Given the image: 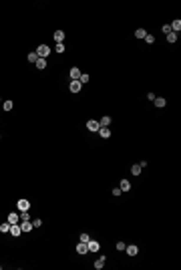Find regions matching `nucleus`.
<instances>
[{
    "instance_id": "obj_1",
    "label": "nucleus",
    "mask_w": 181,
    "mask_h": 270,
    "mask_svg": "<svg viewBox=\"0 0 181 270\" xmlns=\"http://www.w3.org/2000/svg\"><path fill=\"white\" fill-rule=\"evenodd\" d=\"M36 55L40 56V58H46V56L50 55V46H48V45H38V48H36Z\"/></svg>"
},
{
    "instance_id": "obj_2",
    "label": "nucleus",
    "mask_w": 181,
    "mask_h": 270,
    "mask_svg": "<svg viewBox=\"0 0 181 270\" xmlns=\"http://www.w3.org/2000/svg\"><path fill=\"white\" fill-rule=\"evenodd\" d=\"M87 129H89V131H99L101 125H99L97 119H89V121H87Z\"/></svg>"
},
{
    "instance_id": "obj_3",
    "label": "nucleus",
    "mask_w": 181,
    "mask_h": 270,
    "mask_svg": "<svg viewBox=\"0 0 181 270\" xmlns=\"http://www.w3.org/2000/svg\"><path fill=\"white\" fill-rule=\"evenodd\" d=\"M16 206H18L20 212H28V210H30V202H28V200H18Z\"/></svg>"
},
{
    "instance_id": "obj_4",
    "label": "nucleus",
    "mask_w": 181,
    "mask_h": 270,
    "mask_svg": "<svg viewBox=\"0 0 181 270\" xmlns=\"http://www.w3.org/2000/svg\"><path fill=\"white\" fill-rule=\"evenodd\" d=\"M87 246H89V252H99V250H101V244H99L97 240H89Z\"/></svg>"
},
{
    "instance_id": "obj_5",
    "label": "nucleus",
    "mask_w": 181,
    "mask_h": 270,
    "mask_svg": "<svg viewBox=\"0 0 181 270\" xmlns=\"http://www.w3.org/2000/svg\"><path fill=\"white\" fill-rule=\"evenodd\" d=\"M8 234H12L14 238H18L20 234H22V230H20V224H12V226H10V232H8Z\"/></svg>"
},
{
    "instance_id": "obj_6",
    "label": "nucleus",
    "mask_w": 181,
    "mask_h": 270,
    "mask_svg": "<svg viewBox=\"0 0 181 270\" xmlns=\"http://www.w3.org/2000/svg\"><path fill=\"white\" fill-rule=\"evenodd\" d=\"M68 75H70V81H79V77H80V69H79V67H73L70 71H68Z\"/></svg>"
},
{
    "instance_id": "obj_7",
    "label": "nucleus",
    "mask_w": 181,
    "mask_h": 270,
    "mask_svg": "<svg viewBox=\"0 0 181 270\" xmlns=\"http://www.w3.org/2000/svg\"><path fill=\"white\" fill-rule=\"evenodd\" d=\"M87 252H89L87 242H79V244H77V254H80V256H83V254H87Z\"/></svg>"
},
{
    "instance_id": "obj_8",
    "label": "nucleus",
    "mask_w": 181,
    "mask_h": 270,
    "mask_svg": "<svg viewBox=\"0 0 181 270\" xmlns=\"http://www.w3.org/2000/svg\"><path fill=\"white\" fill-rule=\"evenodd\" d=\"M125 250H127V254H129V256H137V254H139V248H137L135 244H129V246H125Z\"/></svg>"
},
{
    "instance_id": "obj_9",
    "label": "nucleus",
    "mask_w": 181,
    "mask_h": 270,
    "mask_svg": "<svg viewBox=\"0 0 181 270\" xmlns=\"http://www.w3.org/2000/svg\"><path fill=\"white\" fill-rule=\"evenodd\" d=\"M6 222H8V224H18V222H20V216L16 214V212H12V214H8V220H6Z\"/></svg>"
},
{
    "instance_id": "obj_10",
    "label": "nucleus",
    "mask_w": 181,
    "mask_h": 270,
    "mask_svg": "<svg viewBox=\"0 0 181 270\" xmlns=\"http://www.w3.org/2000/svg\"><path fill=\"white\" fill-rule=\"evenodd\" d=\"M169 26H171V32L179 34V30H181V20H179V18H177V20H173V22H171Z\"/></svg>"
},
{
    "instance_id": "obj_11",
    "label": "nucleus",
    "mask_w": 181,
    "mask_h": 270,
    "mask_svg": "<svg viewBox=\"0 0 181 270\" xmlns=\"http://www.w3.org/2000/svg\"><path fill=\"white\" fill-rule=\"evenodd\" d=\"M80 87H83V85H80L79 81H70V85H68L70 93H79V91H80Z\"/></svg>"
},
{
    "instance_id": "obj_12",
    "label": "nucleus",
    "mask_w": 181,
    "mask_h": 270,
    "mask_svg": "<svg viewBox=\"0 0 181 270\" xmlns=\"http://www.w3.org/2000/svg\"><path fill=\"white\" fill-rule=\"evenodd\" d=\"M97 133L101 135L103 139H109V137H111V129H109V127H101V129H99Z\"/></svg>"
},
{
    "instance_id": "obj_13",
    "label": "nucleus",
    "mask_w": 181,
    "mask_h": 270,
    "mask_svg": "<svg viewBox=\"0 0 181 270\" xmlns=\"http://www.w3.org/2000/svg\"><path fill=\"white\" fill-rule=\"evenodd\" d=\"M32 228H34V226H32V222H30V220H26V222H20V230H22V232H30Z\"/></svg>"
},
{
    "instance_id": "obj_14",
    "label": "nucleus",
    "mask_w": 181,
    "mask_h": 270,
    "mask_svg": "<svg viewBox=\"0 0 181 270\" xmlns=\"http://www.w3.org/2000/svg\"><path fill=\"white\" fill-rule=\"evenodd\" d=\"M99 125H101V127H109V125H111V117H109V115H103L101 119H99Z\"/></svg>"
},
{
    "instance_id": "obj_15",
    "label": "nucleus",
    "mask_w": 181,
    "mask_h": 270,
    "mask_svg": "<svg viewBox=\"0 0 181 270\" xmlns=\"http://www.w3.org/2000/svg\"><path fill=\"white\" fill-rule=\"evenodd\" d=\"M119 188H121V191H129V190H131L129 180H121V181H119Z\"/></svg>"
},
{
    "instance_id": "obj_16",
    "label": "nucleus",
    "mask_w": 181,
    "mask_h": 270,
    "mask_svg": "<svg viewBox=\"0 0 181 270\" xmlns=\"http://www.w3.org/2000/svg\"><path fill=\"white\" fill-rule=\"evenodd\" d=\"M52 38L57 40V45H58V43H62V40H65V32H62V30H57V32L52 34Z\"/></svg>"
},
{
    "instance_id": "obj_17",
    "label": "nucleus",
    "mask_w": 181,
    "mask_h": 270,
    "mask_svg": "<svg viewBox=\"0 0 181 270\" xmlns=\"http://www.w3.org/2000/svg\"><path fill=\"white\" fill-rule=\"evenodd\" d=\"M167 105V101L163 99V97H155V107H159V109H163Z\"/></svg>"
},
{
    "instance_id": "obj_18",
    "label": "nucleus",
    "mask_w": 181,
    "mask_h": 270,
    "mask_svg": "<svg viewBox=\"0 0 181 270\" xmlns=\"http://www.w3.org/2000/svg\"><path fill=\"white\" fill-rule=\"evenodd\" d=\"M12 107H14V103H12L10 99H6V101L2 103V109H4V111H12Z\"/></svg>"
},
{
    "instance_id": "obj_19",
    "label": "nucleus",
    "mask_w": 181,
    "mask_h": 270,
    "mask_svg": "<svg viewBox=\"0 0 181 270\" xmlns=\"http://www.w3.org/2000/svg\"><path fill=\"white\" fill-rule=\"evenodd\" d=\"M34 65H36V69H40V71H42V69H46V58H40V56H38V61H36Z\"/></svg>"
},
{
    "instance_id": "obj_20",
    "label": "nucleus",
    "mask_w": 181,
    "mask_h": 270,
    "mask_svg": "<svg viewBox=\"0 0 181 270\" xmlns=\"http://www.w3.org/2000/svg\"><path fill=\"white\" fill-rule=\"evenodd\" d=\"M105 262H107V258H105V256H101V258L95 262V268H97V270H101L103 266H105Z\"/></svg>"
},
{
    "instance_id": "obj_21",
    "label": "nucleus",
    "mask_w": 181,
    "mask_h": 270,
    "mask_svg": "<svg viewBox=\"0 0 181 270\" xmlns=\"http://www.w3.org/2000/svg\"><path fill=\"white\" fill-rule=\"evenodd\" d=\"M89 79H90V77L87 75V73H80V77H79V83H80V85H87V83H89Z\"/></svg>"
},
{
    "instance_id": "obj_22",
    "label": "nucleus",
    "mask_w": 181,
    "mask_h": 270,
    "mask_svg": "<svg viewBox=\"0 0 181 270\" xmlns=\"http://www.w3.org/2000/svg\"><path fill=\"white\" fill-rule=\"evenodd\" d=\"M26 58H28V63H36V61H38V55H36V51H34V53H28V56H26Z\"/></svg>"
},
{
    "instance_id": "obj_23",
    "label": "nucleus",
    "mask_w": 181,
    "mask_h": 270,
    "mask_svg": "<svg viewBox=\"0 0 181 270\" xmlns=\"http://www.w3.org/2000/svg\"><path fill=\"white\" fill-rule=\"evenodd\" d=\"M141 165H139V163H135V165H133V167H131V173H133V175H141Z\"/></svg>"
},
{
    "instance_id": "obj_24",
    "label": "nucleus",
    "mask_w": 181,
    "mask_h": 270,
    "mask_svg": "<svg viewBox=\"0 0 181 270\" xmlns=\"http://www.w3.org/2000/svg\"><path fill=\"white\" fill-rule=\"evenodd\" d=\"M145 34H147V30H145V28H137V30H135V36H137V38H145Z\"/></svg>"
},
{
    "instance_id": "obj_25",
    "label": "nucleus",
    "mask_w": 181,
    "mask_h": 270,
    "mask_svg": "<svg viewBox=\"0 0 181 270\" xmlns=\"http://www.w3.org/2000/svg\"><path fill=\"white\" fill-rule=\"evenodd\" d=\"M0 232H4V234H6V232H10V224H8V222L0 224Z\"/></svg>"
},
{
    "instance_id": "obj_26",
    "label": "nucleus",
    "mask_w": 181,
    "mask_h": 270,
    "mask_svg": "<svg viewBox=\"0 0 181 270\" xmlns=\"http://www.w3.org/2000/svg\"><path fill=\"white\" fill-rule=\"evenodd\" d=\"M145 43H147V45H153V43H155V36H153V34H145Z\"/></svg>"
},
{
    "instance_id": "obj_27",
    "label": "nucleus",
    "mask_w": 181,
    "mask_h": 270,
    "mask_svg": "<svg viewBox=\"0 0 181 270\" xmlns=\"http://www.w3.org/2000/svg\"><path fill=\"white\" fill-rule=\"evenodd\" d=\"M26 220H30V214L28 212H20V222H26Z\"/></svg>"
},
{
    "instance_id": "obj_28",
    "label": "nucleus",
    "mask_w": 181,
    "mask_h": 270,
    "mask_svg": "<svg viewBox=\"0 0 181 270\" xmlns=\"http://www.w3.org/2000/svg\"><path fill=\"white\" fill-rule=\"evenodd\" d=\"M167 40H169V43H175V40H177V34H175V32H169V34H167Z\"/></svg>"
},
{
    "instance_id": "obj_29",
    "label": "nucleus",
    "mask_w": 181,
    "mask_h": 270,
    "mask_svg": "<svg viewBox=\"0 0 181 270\" xmlns=\"http://www.w3.org/2000/svg\"><path fill=\"white\" fill-rule=\"evenodd\" d=\"M32 226H34V228H40V226H42V220H40V218H34V220H32Z\"/></svg>"
},
{
    "instance_id": "obj_30",
    "label": "nucleus",
    "mask_w": 181,
    "mask_h": 270,
    "mask_svg": "<svg viewBox=\"0 0 181 270\" xmlns=\"http://www.w3.org/2000/svg\"><path fill=\"white\" fill-rule=\"evenodd\" d=\"M89 240H90V236L87 234V232H83V234H80V240H79V242H89Z\"/></svg>"
},
{
    "instance_id": "obj_31",
    "label": "nucleus",
    "mask_w": 181,
    "mask_h": 270,
    "mask_svg": "<svg viewBox=\"0 0 181 270\" xmlns=\"http://www.w3.org/2000/svg\"><path fill=\"white\" fill-rule=\"evenodd\" d=\"M55 51H57V53H65V45H62V43H58Z\"/></svg>"
},
{
    "instance_id": "obj_32",
    "label": "nucleus",
    "mask_w": 181,
    "mask_h": 270,
    "mask_svg": "<svg viewBox=\"0 0 181 270\" xmlns=\"http://www.w3.org/2000/svg\"><path fill=\"white\" fill-rule=\"evenodd\" d=\"M163 32H165V34L171 32V26H169V24H165V26H163Z\"/></svg>"
},
{
    "instance_id": "obj_33",
    "label": "nucleus",
    "mask_w": 181,
    "mask_h": 270,
    "mask_svg": "<svg viewBox=\"0 0 181 270\" xmlns=\"http://www.w3.org/2000/svg\"><path fill=\"white\" fill-rule=\"evenodd\" d=\"M113 196H121V188H113Z\"/></svg>"
},
{
    "instance_id": "obj_34",
    "label": "nucleus",
    "mask_w": 181,
    "mask_h": 270,
    "mask_svg": "<svg viewBox=\"0 0 181 270\" xmlns=\"http://www.w3.org/2000/svg\"><path fill=\"white\" fill-rule=\"evenodd\" d=\"M117 250H125V242H117Z\"/></svg>"
}]
</instances>
